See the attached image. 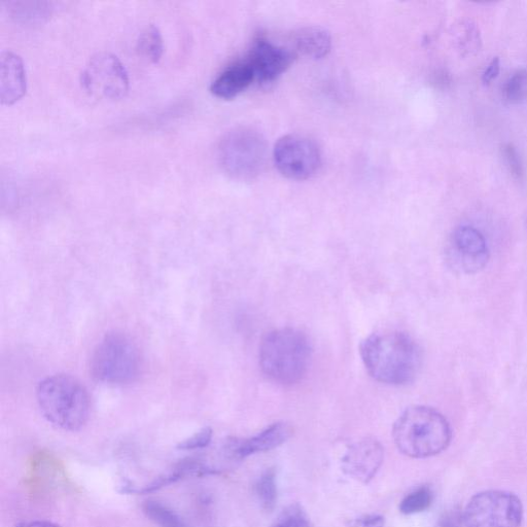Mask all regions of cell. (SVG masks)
<instances>
[{"instance_id":"14","label":"cell","mask_w":527,"mask_h":527,"mask_svg":"<svg viewBox=\"0 0 527 527\" xmlns=\"http://www.w3.org/2000/svg\"><path fill=\"white\" fill-rule=\"evenodd\" d=\"M27 77L22 58L6 51L0 56V101L11 105L26 93Z\"/></svg>"},{"instance_id":"19","label":"cell","mask_w":527,"mask_h":527,"mask_svg":"<svg viewBox=\"0 0 527 527\" xmlns=\"http://www.w3.org/2000/svg\"><path fill=\"white\" fill-rule=\"evenodd\" d=\"M434 501L433 491L428 486H421L409 494L401 503L400 511L405 515H413L428 510Z\"/></svg>"},{"instance_id":"11","label":"cell","mask_w":527,"mask_h":527,"mask_svg":"<svg viewBox=\"0 0 527 527\" xmlns=\"http://www.w3.org/2000/svg\"><path fill=\"white\" fill-rule=\"evenodd\" d=\"M296 53L271 42L259 39L248 58L251 63L256 80L268 85L276 81L292 65Z\"/></svg>"},{"instance_id":"20","label":"cell","mask_w":527,"mask_h":527,"mask_svg":"<svg viewBox=\"0 0 527 527\" xmlns=\"http://www.w3.org/2000/svg\"><path fill=\"white\" fill-rule=\"evenodd\" d=\"M274 470L266 471L256 485V493L262 508L271 512L277 502V485Z\"/></svg>"},{"instance_id":"7","label":"cell","mask_w":527,"mask_h":527,"mask_svg":"<svg viewBox=\"0 0 527 527\" xmlns=\"http://www.w3.org/2000/svg\"><path fill=\"white\" fill-rule=\"evenodd\" d=\"M524 510L521 500L505 490H485L468 502L465 527H520Z\"/></svg>"},{"instance_id":"30","label":"cell","mask_w":527,"mask_h":527,"mask_svg":"<svg viewBox=\"0 0 527 527\" xmlns=\"http://www.w3.org/2000/svg\"><path fill=\"white\" fill-rule=\"evenodd\" d=\"M19 527H60L59 525L50 521H30L19 525Z\"/></svg>"},{"instance_id":"10","label":"cell","mask_w":527,"mask_h":527,"mask_svg":"<svg viewBox=\"0 0 527 527\" xmlns=\"http://www.w3.org/2000/svg\"><path fill=\"white\" fill-rule=\"evenodd\" d=\"M490 258L484 235L472 226L455 229L445 250L447 266L456 274L472 275L482 271Z\"/></svg>"},{"instance_id":"16","label":"cell","mask_w":527,"mask_h":527,"mask_svg":"<svg viewBox=\"0 0 527 527\" xmlns=\"http://www.w3.org/2000/svg\"><path fill=\"white\" fill-rule=\"evenodd\" d=\"M297 50L312 59H321L328 55L332 46L331 34L321 27H307L296 35Z\"/></svg>"},{"instance_id":"28","label":"cell","mask_w":527,"mask_h":527,"mask_svg":"<svg viewBox=\"0 0 527 527\" xmlns=\"http://www.w3.org/2000/svg\"><path fill=\"white\" fill-rule=\"evenodd\" d=\"M500 67L501 63L498 57L491 60V62L485 69V72L483 73L482 82L484 84H489L490 82H493L499 76Z\"/></svg>"},{"instance_id":"9","label":"cell","mask_w":527,"mask_h":527,"mask_svg":"<svg viewBox=\"0 0 527 527\" xmlns=\"http://www.w3.org/2000/svg\"><path fill=\"white\" fill-rule=\"evenodd\" d=\"M279 172L295 181L310 179L322 165L321 151L311 139L300 135L280 138L274 148Z\"/></svg>"},{"instance_id":"15","label":"cell","mask_w":527,"mask_h":527,"mask_svg":"<svg viewBox=\"0 0 527 527\" xmlns=\"http://www.w3.org/2000/svg\"><path fill=\"white\" fill-rule=\"evenodd\" d=\"M256 80L254 69L248 59L228 66L210 86V91L222 99H232L247 90Z\"/></svg>"},{"instance_id":"8","label":"cell","mask_w":527,"mask_h":527,"mask_svg":"<svg viewBox=\"0 0 527 527\" xmlns=\"http://www.w3.org/2000/svg\"><path fill=\"white\" fill-rule=\"evenodd\" d=\"M81 83L90 95L108 100L124 98L129 91L128 73L114 54L102 52L94 55L81 75Z\"/></svg>"},{"instance_id":"6","label":"cell","mask_w":527,"mask_h":527,"mask_svg":"<svg viewBox=\"0 0 527 527\" xmlns=\"http://www.w3.org/2000/svg\"><path fill=\"white\" fill-rule=\"evenodd\" d=\"M264 138L247 128L228 133L221 142L219 158L224 170L233 179L250 181L257 177L264 165Z\"/></svg>"},{"instance_id":"29","label":"cell","mask_w":527,"mask_h":527,"mask_svg":"<svg viewBox=\"0 0 527 527\" xmlns=\"http://www.w3.org/2000/svg\"><path fill=\"white\" fill-rule=\"evenodd\" d=\"M362 527H384V518L380 515H369L359 521Z\"/></svg>"},{"instance_id":"25","label":"cell","mask_w":527,"mask_h":527,"mask_svg":"<svg viewBox=\"0 0 527 527\" xmlns=\"http://www.w3.org/2000/svg\"><path fill=\"white\" fill-rule=\"evenodd\" d=\"M459 39L463 50L472 52L479 49L480 37L478 29L474 24L467 23L462 25Z\"/></svg>"},{"instance_id":"12","label":"cell","mask_w":527,"mask_h":527,"mask_svg":"<svg viewBox=\"0 0 527 527\" xmlns=\"http://www.w3.org/2000/svg\"><path fill=\"white\" fill-rule=\"evenodd\" d=\"M384 459L381 444L372 438L351 445L342 459V469L350 477L369 483L379 471Z\"/></svg>"},{"instance_id":"2","label":"cell","mask_w":527,"mask_h":527,"mask_svg":"<svg viewBox=\"0 0 527 527\" xmlns=\"http://www.w3.org/2000/svg\"><path fill=\"white\" fill-rule=\"evenodd\" d=\"M393 437L398 449L411 459H429L445 451L452 440L447 418L428 406H412L397 419Z\"/></svg>"},{"instance_id":"4","label":"cell","mask_w":527,"mask_h":527,"mask_svg":"<svg viewBox=\"0 0 527 527\" xmlns=\"http://www.w3.org/2000/svg\"><path fill=\"white\" fill-rule=\"evenodd\" d=\"M39 407L54 427L79 431L88 423L91 398L84 384L69 375H54L41 381L37 390Z\"/></svg>"},{"instance_id":"1","label":"cell","mask_w":527,"mask_h":527,"mask_svg":"<svg viewBox=\"0 0 527 527\" xmlns=\"http://www.w3.org/2000/svg\"><path fill=\"white\" fill-rule=\"evenodd\" d=\"M360 351L370 376L385 384L412 382L423 364L419 345L402 332L373 334L363 341Z\"/></svg>"},{"instance_id":"5","label":"cell","mask_w":527,"mask_h":527,"mask_svg":"<svg viewBox=\"0 0 527 527\" xmlns=\"http://www.w3.org/2000/svg\"><path fill=\"white\" fill-rule=\"evenodd\" d=\"M142 368L136 344L127 335L112 333L97 345L91 359L92 376L99 382L124 384L133 381Z\"/></svg>"},{"instance_id":"23","label":"cell","mask_w":527,"mask_h":527,"mask_svg":"<svg viewBox=\"0 0 527 527\" xmlns=\"http://www.w3.org/2000/svg\"><path fill=\"white\" fill-rule=\"evenodd\" d=\"M502 154L513 177L517 180H522L524 175L523 164L514 146L510 144L505 145L502 149Z\"/></svg>"},{"instance_id":"17","label":"cell","mask_w":527,"mask_h":527,"mask_svg":"<svg viewBox=\"0 0 527 527\" xmlns=\"http://www.w3.org/2000/svg\"><path fill=\"white\" fill-rule=\"evenodd\" d=\"M137 50L140 56L151 63L160 61L164 51V43L161 31L157 26L150 25L140 33Z\"/></svg>"},{"instance_id":"22","label":"cell","mask_w":527,"mask_h":527,"mask_svg":"<svg viewBox=\"0 0 527 527\" xmlns=\"http://www.w3.org/2000/svg\"><path fill=\"white\" fill-rule=\"evenodd\" d=\"M273 527H309V522L299 506H292L279 517Z\"/></svg>"},{"instance_id":"27","label":"cell","mask_w":527,"mask_h":527,"mask_svg":"<svg viewBox=\"0 0 527 527\" xmlns=\"http://www.w3.org/2000/svg\"><path fill=\"white\" fill-rule=\"evenodd\" d=\"M463 513L460 511H448L444 513L439 522L438 527H464Z\"/></svg>"},{"instance_id":"26","label":"cell","mask_w":527,"mask_h":527,"mask_svg":"<svg viewBox=\"0 0 527 527\" xmlns=\"http://www.w3.org/2000/svg\"><path fill=\"white\" fill-rule=\"evenodd\" d=\"M25 8H20L17 5V9L15 10L17 13V17L23 18V19H41L45 18L49 14V8H44V4L38 3V4H24Z\"/></svg>"},{"instance_id":"18","label":"cell","mask_w":527,"mask_h":527,"mask_svg":"<svg viewBox=\"0 0 527 527\" xmlns=\"http://www.w3.org/2000/svg\"><path fill=\"white\" fill-rule=\"evenodd\" d=\"M143 510L159 527H190L177 512L160 502L147 501L143 505Z\"/></svg>"},{"instance_id":"21","label":"cell","mask_w":527,"mask_h":527,"mask_svg":"<svg viewBox=\"0 0 527 527\" xmlns=\"http://www.w3.org/2000/svg\"><path fill=\"white\" fill-rule=\"evenodd\" d=\"M504 94L512 103L520 102L527 96V70H519L507 81Z\"/></svg>"},{"instance_id":"3","label":"cell","mask_w":527,"mask_h":527,"mask_svg":"<svg viewBox=\"0 0 527 527\" xmlns=\"http://www.w3.org/2000/svg\"><path fill=\"white\" fill-rule=\"evenodd\" d=\"M312 355L308 337L292 328L276 329L260 345V367L273 382L294 385L306 376Z\"/></svg>"},{"instance_id":"24","label":"cell","mask_w":527,"mask_h":527,"mask_svg":"<svg viewBox=\"0 0 527 527\" xmlns=\"http://www.w3.org/2000/svg\"><path fill=\"white\" fill-rule=\"evenodd\" d=\"M214 432L210 428H204L192 437L178 445L181 450H196L207 447L213 440Z\"/></svg>"},{"instance_id":"13","label":"cell","mask_w":527,"mask_h":527,"mask_svg":"<svg viewBox=\"0 0 527 527\" xmlns=\"http://www.w3.org/2000/svg\"><path fill=\"white\" fill-rule=\"evenodd\" d=\"M293 435L287 423H276L249 439L230 438L223 446V453L231 461H240L248 456L272 450L286 443Z\"/></svg>"}]
</instances>
